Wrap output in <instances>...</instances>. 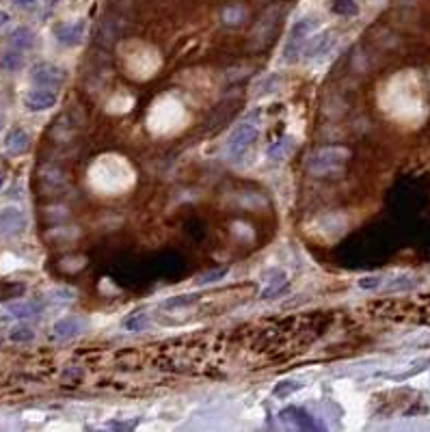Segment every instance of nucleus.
I'll return each instance as SVG.
<instances>
[{"mask_svg":"<svg viewBox=\"0 0 430 432\" xmlns=\"http://www.w3.org/2000/svg\"><path fill=\"white\" fill-rule=\"evenodd\" d=\"M31 81L33 85L37 87H44V89H56L65 83V72L61 67H56L52 63H35L31 67Z\"/></svg>","mask_w":430,"mask_h":432,"instance_id":"20e7f679","label":"nucleus"},{"mask_svg":"<svg viewBox=\"0 0 430 432\" xmlns=\"http://www.w3.org/2000/svg\"><path fill=\"white\" fill-rule=\"evenodd\" d=\"M333 42H336V37H333V33H331V31L318 33V35H314V37L309 35V39L305 42V46H303V52H301V54H303L305 58L322 56V54H326V52L331 50V46H333Z\"/></svg>","mask_w":430,"mask_h":432,"instance_id":"6e6552de","label":"nucleus"},{"mask_svg":"<svg viewBox=\"0 0 430 432\" xmlns=\"http://www.w3.org/2000/svg\"><path fill=\"white\" fill-rule=\"evenodd\" d=\"M33 338H35L33 326H28V324H24V322H19V324L11 326V331H9V340L15 342V344H26V342H31Z\"/></svg>","mask_w":430,"mask_h":432,"instance_id":"f3484780","label":"nucleus"},{"mask_svg":"<svg viewBox=\"0 0 430 432\" xmlns=\"http://www.w3.org/2000/svg\"><path fill=\"white\" fill-rule=\"evenodd\" d=\"M85 31H87V22L85 19H74V22H61L54 26V37L56 42L61 46H67V48H74L83 42L85 37Z\"/></svg>","mask_w":430,"mask_h":432,"instance_id":"39448f33","label":"nucleus"},{"mask_svg":"<svg viewBox=\"0 0 430 432\" xmlns=\"http://www.w3.org/2000/svg\"><path fill=\"white\" fill-rule=\"evenodd\" d=\"M318 28V19L316 17H301L297 19L295 24L290 28V35H288V42H286V48H283V58L288 63H295L297 58L301 56L303 52V46L309 39V35Z\"/></svg>","mask_w":430,"mask_h":432,"instance_id":"f257e3e1","label":"nucleus"},{"mask_svg":"<svg viewBox=\"0 0 430 432\" xmlns=\"http://www.w3.org/2000/svg\"><path fill=\"white\" fill-rule=\"evenodd\" d=\"M145 322H147V318L143 316V313H134V316H130V318L124 320V326L128 331H132V333H139V331H143Z\"/></svg>","mask_w":430,"mask_h":432,"instance_id":"412c9836","label":"nucleus"},{"mask_svg":"<svg viewBox=\"0 0 430 432\" xmlns=\"http://www.w3.org/2000/svg\"><path fill=\"white\" fill-rule=\"evenodd\" d=\"M331 11L342 17H353L359 13V5L355 0H331Z\"/></svg>","mask_w":430,"mask_h":432,"instance_id":"2eb2a0df","label":"nucleus"},{"mask_svg":"<svg viewBox=\"0 0 430 432\" xmlns=\"http://www.w3.org/2000/svg\"><path fill=\"white\" fill-rule=\"evenodd\" d=\"M81 331H83V320L76 318V316H65L61 320H56V324H54L56 338H63V340H69V338L78 335Z\"/></svg>","mask_w":430,"mask_h":432,"instance_id":"ddd939ff","label":"nucleus"},{"mask_svg":"<svg viewBox=\"0 0 430 432\" xmlns=\"http://www.w3.org/2000/svg\"><path fill=\"white\" fill-rule=\"evenodd\" d=\"M39 3V0H13V5L19 7V9H31Z\"/></svg>","mask_w":430,"mask_h":432,"instance_id":"393cba45","label":"nucleus"},{"mask_svg":"<svg viewBox=\"0 0 430 432\" xmlns=\"http://www.w3.org/2000/svg\"><path fill=\"white\" fill-rule=\"evenodd\" d=\"M5 186V178H3V175H0V188H3Z\"/></svg>","mask_w":430,"mask_h":432,"instance_id":"cd10ccee","label":"nucleus"},{"mask_svg":"<svg viewBox=\"0 0 430 432\" xmlns=\"http://www.w3.org/2000/svg\"><path fill=\"white\" fill-rule=\"evenodd\" d=\"M292 145V139L290 136H286V139H279V141H275L270 147H268V158H272V160H279L281 156L288 151V147Z\"/></svg>","mask_w":430,"mask_h":432,"instance_id":"6ab92c4d","label":"nucleus"},{"mask_svg":"<svg viewBox=\"0 0 430 432\" xmlns=\"http://www.w3.org/2000/svg\"><path fill=\"white\" fill-rule=\"evenodd\" d=\"M39 309H42V305H39L37 301H17L7 307V316L13 320H26V318L37 316Z\"/></svg>","mask_w":430,"mask_h":432,"instance_id":"9d476101","label":"nucleus"},{"mask_svg":"<svg viewBox=\"0 0 430 432\" xmlns=\"http://www.w3.org/2000/svg\"><path fill=\"white\" fill-rule=\"evenodd\" d=\"M288 290V281H286V272L277 270L275 272V279H270V285L262 292V299H272L277 297V294L286 292Z\"/></svg>","mask_w":430,"mask_h":432,"instance_id":"dca6fc26","label":"nucleus"},{"mask_svg":"<svg viewBox=\"0 0 430 432\" xmlns=\"http://www.w3.org/2000/svg\"><path fill=\"white\" fill-rule=\"evenodd\" d=\"M258 139V128L251 122H242L233 128L229 141H227V158L229 160H240L247 153V149Z\"/></svg>","mask_w":430,"mask_h":432,"instance_id":"f03ea898","label":"nucleus"},{"mask_svg":"<svg viewBox=\"0 0 430 432\" xmlns=\"http://www.w3.org/2000/svg\"><path fill=\"white\" fill-rule=\"evenodd\" d=\"M7 22H9V13L7 11H0V28H3Z\"/></svg>","mask_w":430,"mask_h":432,"instance_id":"a878e982","label":"nucleus"},{"mask_svg":"<svg viewBox=\"0 0 430 432\" xmlns=\"http://www.w3.org/2000/svg\"><path fill=\"white\" fill-rule=\"evenodd\" d=\"M225 274H227V268H221V270H212V272H206V274H201V277L197 279V283H199V285H210V283H214V281L223 279Z\"/></svg>","mask_w":430,"mask_h":432,"instance_id":"4be33fe9","label":"nucleus"},{"mask_svg":"<svg viewBox=\"0 0 430 432\" xmlns=\"http://www.w3.org/2000/svg\"><path fill=\"white\" fill-rule=\"evenodd\" d=\"M281 419H286V422H290V424H295L297 428H301V430H322L324 426L322 424H318L314 417H311L305 408H301V406H288V408H283L281 410Z\"/></svg>","mask_w":430,"mask_h":432,"instance_id":"1a4fd4ad","label":"nucleus"},{"mask_svg":"<svg viewBox=\"0 0 430 432\" xmlns=\"http://www.w3.org/2000/svg\"><path fill=\"white\" fill-rule=\"evenodd\" d=\"M0 67L5 72H17L24 67V54L22 50H7L3 56H0Z\"/></svg>","mask_w":430,"mask_h":432,"instance_id":"4468645a","label":"nucleus"},{"mask_svg":"<svg viewBox=\"0 0 430 432\" xmlns=\"http://www.w3.org/2000/svg\"><path fill=\"white\" fill-rule=\"evenodd\" d=\"M136 426V422H108V428H113V430H132Z\"/></svg>","mask_w":430,"mask_h":432,"instance_id":"b1692460","label":"nucleus"},{"mask_svg":"<svg viewBox=\"0 0 430 432\" xmlns=\"http://www.w3.org/2000/svg\"><path fill=\"white\" fill-rule=\"evenodd\" d=\"M7 42H9L11 48L24 52V50H31L35 46V33L28 26H17L15 31H11Z\"/></svg>","mask_w":430,"mask_h":432,"instance_id":"f8f14e48","label":"nucleus"},{"mask_svg":"<svg viewBox=\"0 0 430 432\" xmlns=\"http://www.w3.org/2000/svg\"><path fill=\"white\" fill-rule=\"evenodd\" d=\"M348 158V151L342 147H324L316 151L309 158V171L316 175H329L331 171H338L340 165Z\"/></svg>","mask_w":430,"mask_h":432,"instance_id":"7ed1b4c3","label":"nucleus"},{"mask_svg":"<svg viewBox=\"0 0 430 432\" xmlns=\"http://www.w3.org/2000/svg\"><path fill=\"white\" fill-rule=\"evenodd\" d=\"M24 229H26V216L22 210L13 206L0 210V231L5 235H17Z\"/></svg>","mask_w":430,"mask_h":432,"instance_id":"0eeeda50","label":"nucleus"},{"mask_svg":"<svg viewBox=\"0 0 430 432\" xmlns=\"http://www.w3.org/2000/svg\"><path fill=\"white\" fill-rule=\"evenodd\" d=\"M5 128V115H0V130Z\"/></svg>","mask_w":430,"mask_h":432,"instance_id":"bb28decb","label":"nucleus"},{"mask_svg":"<svg viewBox=\"0 0 430 432\" xmlns=\"http://www.w3.org/2000/svg\"><path fill=\"white\" fill-rule=\"evenodd\" d=\"M56 102H58V95L52 89H44V87H39V89L26 93V97H24V106L31 113L50 110L52 106H56Z\"/></svg>","mask_w":430,"mask_h":432,"instance_id":"423d86ee","label":"nucleus"},{"mask_svg":"<svg viewBox=\"0 0 430 432\" xmlns=\"http://www.w3.org/2000/svg\"><path fill=\"white\" fill-rule=\"evenodd\" d=\"M201 301V294H182V297H173L169 301H165L167 309H178V307H188L192 303Z\"/></svg>","mask_w":430,"mask_h":432,"instance_id":"a211bd4d","label":"nucleus"},{"mask_svg":"<svg viewBox=\"0 0 430 432\" xmlns=\"http://www.w3.org/2000/svg\"><path fill=\"white\" fill-rule=\"evenodd\" d=\"M5 147L11 153H24L31 147V136H28V132L22 130V128L11 130L7 134V139H5Z\"/></svg>","mask_w":430,"mask_h":432,"instance_id":"9b49d317","label":"nucleus"},{"mask_svg":"<svg viewBox=\"0 0 430 432\" xmlns=\"http://www.w3.org/2000/svg\"><path fill=\"white\" fill-rule=\"evenodd\" d=\"M303 389V383H297V381H281L275 385V389H272V394L275 396H290V394H295V391Z\"/></svg>","mask_w":430,"mask_h":432,"instance_id":"aec40b11","label":"nucleus"},{"mask_svg":"<svg viewBox=\"0 0 430 432\" xmlns=\"http://www.w3.org/2000/svg\"><path fill=\"white\" fill-rule=\"evenodd\" d=\"M383 283V279L379 277V274H367V277L359 279V288L361 290H374Z\"/></svg>","mask_w":430,"mask_h":432,"instance_id":"5701e85b","label":"nucleus"}]
</instances>
